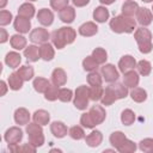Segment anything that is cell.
Instances as JSON below:
<instances>
[{
  "mask_svg": "<svg viewBox=\"0 0 153 153\" xmlns=\"http://www.w3.org/2000/svg\"><path fill=\"white\" fill-rule=\"evenodd\" d=\"M7 84H8V87L12 90V91H18L23 87V84H24V80L19 76V74L17 72H13L8 75L7 78Z\"/></svg>",
  "mask_w": 153,
  "mask_h": 153,
  "instance_id": "28",
  "label": "cell"
},
{
  "mask_svg": "<svg viewBox=\"0 0 153 153\" xmlns=\"http://www.w3.org/2000/svg\"><path fill=\"white\" fill-rule=\"evenodd\" d=\"M22 62V55L18 51H10L5 56V63L10 68H19V65Z\"/></svg>",
  "mask_w": 153,
  "mask_h": 153,
  "instance_id": "24",
  "label": "cell"
},
{
  "mask_svg": "<svg viewBox=\"0 0 153 153\" xmlns=\"http://www.w3.org/2000/svg\"><path fill=\"white\" fill-rule=\"evenodd\" d=\"M6 5H7V0H0V8L1 10H4Z\"/></svg>",
  "mask_w": 153,
  "mask_h": 153,
  "instance_id": "55",
  "label": "cell"
},
{
  "mask_svg": "<svg viewBox=\"0 0 153 153\" xmlns=\"http://www.w3.org/2000/svg\"><path fill=\"white\" fill-rule=\"evenodd\" d=\"M136 22L141 26H148L153 20V12L146 7H139L135 13Z\"/></svg>",
  "mask_w": 153,
  "mask_h": 153,
  "instance_id": "9",
  "label": "cell"
},
{
  "mask_svg": "<svg viewBox=\"0 0 153 153\" xmlns=\"http://www.w3.org/2000/svg\"><path fill=\"white\" fill-rule=\"evenodd\" d=\"M110 86L112 87V90L115 91L116 96H117V99H123L128 96V87L124 85V84H121V82H111Z\"/></svg>",
  "mask_w": 153,
  "mask_h": 153,
  "instance_id": "37",
  "label": "cell"
},
{
  "mask_svg": "<svg viewBox=\"0 0 153 153\" xmlns=\"http://www.w3.org/2000/svg\"><path fill=\"white\" fill-rule=\"evenodd\" d=\"M13 19V16L10 11H6V10H1L0 11V25L1 26H6L8 25Z\"/></svg>",
  "mask_w": 153,
  "mask_h": 153,
  "instance_id": "48",
  "label": "cell"
},
{
  "mask_svg": "<svg viewBox=\"0 0 153 153\" xmlns=\"http://www.w3.org/2000/svg\"><path fill=\"white\" fill-rule=\"evenodd\" d=\"M127 1H130V0H127Z\"/></svg>",
  "mask_w": 153,
  "mask_h": 153,
  "instance_id": "60",
  "label": "cell"
},
{
  "mask_svg": "<svg viewBox=\"0 0 153 153\" xmlns=\"http://www.w3.org/2000/svg\"><path fill=\"white\" fill-rule=\"evenodd\" d=\"M136 143L134 142V141H131V140H129V139H126L122 143H121V146L117 148V151L120 152V153H134L135 151H136Z\"/></svg>",
  "mask_w": 153,
  "mask_h": 153,
  "instance_id": "41",
  "label": "cell"
},
{
  "mask_svg": "<svg viewBox=\"0 0 153 153\" xmlns=\"http://www.w3.org/2000/svg\"><path fill=\"white\" fill-rule=\"evenodd\" d=\"M36 14V8L35 6L31 4V2H24L19 6L18 8V16H22L24 18H27V19H31L33 16Z\"/></svg>",
  "mask_w": 153,
  "mask_h": 153,
  "instance_id": "27",
  "label": "cell"
},
{
  "mask_svg": "<svg viewBox=\"0 0 153 153\" xmlns=\"http://www.w3.org/2000/svg\"><path fill=\"white\" fill-rule=\"evenodd\" d=\"M30 117H31L30 112L25 108H18L14 111V115H13L14 122L18 126H26L27 123H30Z\"/></svg>",
  "mask_w": 153,
  "mask_h": 153,
  "instance_id": "15",
  "label": "cell"
},
{
  "mask_svg": "<svg viewBox=\"0 0 153 153\" xmlns=\"http://www.w3.org/2000/svg\"><path fill=\"white\" fill-rule=\"evenodd\" d=\"M51 43L57 49H63L67 44H72L76 38V32L71 26H62L50 35Z\"/></svg>",
  "mask_w": 153,
  "mask_h": 153,
  "instance_id": "1",
  "label": "cell"
},
{
  "mask_svg": "<svg viewBox=\"0 0 153 153\" xmlns=\"http://www.w3.org/2000/svg\"><path fill=\"white\" fill-rule=\"evenodd\" d=\"M104 152H115V149H104Z\"/></svg>",
  "mask_w": 153,
  "mask_h": 153,
  "instance_id": "57",
  "label": "cell"
},
{
  "mask_svg": "<svg viewBox=\"0 0 153 153\" xmlns=\"http://www.w3.org/2000/svg\"><path fill=\"white\" fill-rule=\"evenodd\" d=\"M134 38L137 43L139 50L142 54H149L153 49V43H152V32L146 27V26H141L137 27L134 31Z\"/></svg>",
  "mask_w": 153,
  "mask_h": 153,
  "instance_id": "3",
  "label": "cell"
},
{
  "mask_svg": "<svg viewBox=\"0 0 153 153\" xmlns=\"http://www.w3.org/2000/svg\"><path fill=\"white\" fill-rule=\"evenodd\" d=\"M139 149L145 153H153V139L146 137L139 142Z\"/></svg>",
  "mask_w": 153,
  "mask_h": 153,
  "instance_id": "44",
  "label": "cell"
},
{
  "mask_svg": "<svg viewBox=\"0 0 153 153\" xmlns=\"http://www.w3.org/2000/svg\"><path fill=\"white\" fill-rule=\"evenodd\" d=\"M4 140L8 145H17L23 140V130L19 127H11L5 131Z\"/></svg>",
  "mask_w": 153,
  "mask_h": 153,
  "instance_id": "8",
  "label": "cell"
},
{
  "mask_svg": "<svg viewBox=\"0 0 153 153\" xmlns=\"http://www.w3.org/2000/svg\"><path fill=\"white\" fill-rule=\"evenodd\" d=\"M26 43H27V41H26V38L22 33H16V35L11 36V38H10V44H11V47L14 50H23V49H25L27 47Z\"/></svg>",
  "mask_w": 153,
  "mask_h": 153,
  "instance_id": "25",
  "label": "cell"
},
{
  "mask_svg": "<svg viewBox=\"0 0 153 153\" xmlns=\"http://www.w3.org/2000/svg\"><path fill=\"white\" fill-rule=\"evenodd\" d=\"M80 124L84 128H86V129H92V128L96 127V124H94V122H93V120H92V117L90 116L88 112L81 114V116H80Z\"/></svg>",
  "mask_w": 153,
  "mask_h": 153,
  "instance_id": "47",
  "label": "cell"
},
{
  "mask_svg": "<svg viewBox=\"0 0 153 153\" xmlns=\"http://www.w3.org/2000/svg\"><path fill=\"white\" fill-rule=\"evenodd\" d=\"M32 120H33V122H36V123H38L43 127V126H47L50 122V114L47 110L39 109V110H36L33 112Z\"/></svg>",
  "mask_w": 153,
  "mask_h": 153,
  "instance_id": "26",
  "label": "cell"
},
{
  "mask_svg": "<svg viewBox=\"0 0 153 153\" xmlns=\"http://www.w3.org/2000/svg\"><path fill=\"white\" fill-rule=\"evenodd\" d=\"M50 131L51 134L57 137V139H62L67 135L68 133V129H67V126L61 122V121H54L50 123Z\"/></svg>",
  "mask_w": 153,
  "mask_h": 153,
  "instance_id": "16",
  "label": "cell"
},
{
  "mask_svg": "<svg viewBox=\"0 0 153 153\" xmlns=\"http://www.w3.org/2000/svg\"><path fill=\"white\" fill-rule=\"evenodd\" d=\"M68 2L69 0H50V7L54 11H61L68 6Z\"/></svg>",
  "mask_w": 153,
  "mask_h": 153,
  "instance_id": "49",
  "label": "cell"
},
{
  "mask_svg": "<svg viewBox=\"0 0 153 153\" xmlns=\"http://www.w3.org/2000/svg\"><path fill=\"white\" fill-rule=\"evenodd\" d=\"M90 87L86 85H80L76 87L74 91V97H73V105L78 110H86L88 106V100H90Z\"/></svg>",
  "mask_w": 153,
  "mask_h": 153,
  "instance_id": "5",
  "label": "cell"
},
{
  "mask_svg": "<svg viewBox=\"0 0 153 153\" xmlns=\"http://www.w3.org/2000/svg\"><path fill=\"white\" fill-rule=\"evenodd\" d=\"M85 141L88 147H98L103 141V134L99 130H92L87 136H85Z\"/></svg>",
  "mask_w": 153,
  "mask_h": 153,
  "instance_id": "22",
  "label": "cell"
},
{
  "mask_svg": "<svg viewBox=\"0 0 153 153\" xmlns=\"http://www.w3.org/2000/svg\"><path fill=\"white\" fill-rule=\"evenodd\" d=\"M74 94H73V91L71 88H66V87H62L59 90V100L63 102V103H68L73 99Z\"/></svg>",
  "mask_w": 153,
  "mask_h": 153,
  "instance_id": "45",
  "label": "cell"
},
{
  "mask_svg": "<svg viewBox=\"0 0 153 153\" xmlns=\"http://www.w3.org/2000/svg\"><path fill=\"white\" fill-rule=\"evenodd\" d=\"M141 1H143V2H146V4H149V2H153V0H141Z\"/></svg>",
  "mask_w": 153,
  "mask_h": 153,
  "instance_id": "56",
  "label": "cell"
},
{
  "mask_svg": "<svg viewBox=\"0 0 153 153\" xmlns=\"http://www.w3.org/2000/svg\"><path fill=\"white\" fill-rule=\"evenodd\" d=\"M110 17L109 10L105 6H98L93 10V19L97 23H105Z\"/></svg>",
  "mask_w": 153,
  "mask_h": 153,
  "instance_id": "29",
  "label": "cell"
},
{
  "mask_svg": "<svg viewBox=\"0 0 153 153\" xmlns=\"http://www.w3.org/2000/svg\"><path fill=\"white\" fill-rule=\"evenodd\" d=\"M140 82V76L139 73L135 69H130L126 73H123V84L128 88H134L139 85Z\"/></svg>",
  "mask_w": 153,
  "mask_h": 153,
  "instance_id": "12",
  "label": "cell"
},
{
  "mask_svg": "<svg viewBox=\"0 0 153 153\" xmlns=\"http://www.w3.org/2000/svg\"><path fill=\"white\" fill-rule=\"evenodd\" d=\"M78 31L82 37H92L98 32V26L94 22H86L79 26Z\"/></svg>",
  "mask_w": 153,
  "mask_h": 153,
  "instance_id": "17",
  "label": "cell"
},
{
  "mask_svg": "<svg viewBox=\"0 0 153 153\" xmlns=\"http://www.w3.org/2000/svg\"><path fill=\"white\" fill-rule=\"evenodd\" d=\"M117 100V96L115 93V91L112 90V87L109 85L105 87L104 92H103V96L100 98V103L102 105H105V106H109L111 104H114L115 102Z\"/></svg>",
  "mask_w": 153,
  "mask_h": 153,
  "instance_id": "21",
  "label": "cell"
},
{
  "mask_svg": "<svg viewBox=\"0 0 153 153\" xmlns=\"http://www.w3.org/2000/svg\"><path fill=\"white\" fill-rule=\"evenodd\" d=\"M49 38H50V33L44 27H36V29H33L30 32V36H29V39L33 44H43V43L48 42Z\"/></svg>",
  "mask_w": 153,
  "mask_h": 153,
  "instance_id": "7",
  "label": "cell"
},
{
  "mask_svg": "<svg viewBox=\"0 0 153 153\" xmlns=\"http://www.w3.org/2000/svg\"><path fill=\"white\" fill-rule=\"evenodd\" d=\"M127 139V136H126V134L124 133H122V131H120V130H116V131H112L111 134H110V136H109V141H110V145L115 148V149H117L120 146H121V143Z\"/></svg>",
  "mask_w": 153,
  "mask_h": 153,
  "instance_id": "32",
  "label": "cell"
},
{
  "mask_svg": "<svg viewBox=\"0 0 153 153\" xmlns=\"http://www.w3.org/2000/svg\"><path fill=\"white\" fill-rule=\"evenodd\" d=\"M13 27L18 33H27L31 29V22L27 18H24L22 16H17L13 19Z\"/></svg>",
  "mask_w": 153,
  "mask_h": 153,
  "instance_id": "10",
  "label": "cell"
},
{
  "mask_svg": "<svg viewBox=\"0 0 153 153\" xmlns=\"http://www.w3.org/2000/svg\"><path fill=\"white\" fill-rule=\"evenodd\" d=\"M72 2L76 7H84L90 2V0H72Z\"/></svg>",
  "mask_w": 153,
  "mask_h": 153,
  "instance_id": "52",
  "label": "cell"
},
{
  "mask_svg": "<svg viewBox=\"0 0 153 153\" xmlns=\"http://www.w3.org/2000/svg\"><path fill=\"white\" fill-rule=\"evenodd\" d=\"M24 56L26 57V60L29 62H36L41 59V54H39V48L35 44H30L24 49Z\"/></svg>",
  "mask_w": 153,
  "mask_h": 153,
  "instance_id": "23",
  "label": "cell"
},
{
  "mask_svg": "<svg viewBox=\"0 0 153 153\" xmlns=\"http://www.w3.org/2000/svg\"><path fill=\"white\" fill-rule=\"evenodd\" d=\"M26 1H29V2H32V1H37V0H26Z\"/></svg>",
  "mask_w": 153,
  "mask_h": 153,
  "instance_id": "58",
  "label": "cell"
},
{
  "mask_svg": "<svg viewBox=\"0 0 153 153\" xmlns=\"http://www.w3.org/2000/svg\"><path fill=\"white\" fill-rule=\"evenodd\" d=\"M88 92H90V99L93 102H97V100H100L103 92H104V88L102 86H90Z\"/></svg>",
  "mask_w": 153,
  "mask_h": 153,
  "instance_id": "46",
  "label": "cell"
},
{
  "mask_svg": "<svg viewBox=\"0 0 153 153\" xmlns=\"http://www.w3.org/2000/svg\"><path fill=\"white\" fill-rule=\"evenodd\" d=\"M136 69H137V73L142 76H147L151 74L152 72V65L149 61L147 60H140L137 63H136Z\"/></svg>",
  "mask_w": 153,
  "mask_h": 153,
  "instance_id": "36",
  "label": "cell"
},
{
  "mask_svg": "<svg viewBox=\"0 0 153 153\" xmlns=\"http://www.w3.org/2000/svg\"><path fill=\"white\" fill-rule=\"evenodd\" d=\"M68 135L73 140H82L85 139V130L82 126H73L68 129Z\"/></svg>",
  "mask_w": 153,
  "mask_h": 153,
  "instance_id": "39",
  "label": "cell"
},
{
  "mask_svg": "<svg viewBox=\"0 0 153 153\" xmlns=\"http://www.w3.org/2000/svg\"><path fill=\"white\" fill-rule=\"evenodd\" d=\"M129 94H130V98L135 103H143L147 99V91L145 88H141V87H137V86L131 88Z\"/></svg>",
  "mask_w": 153,
  "mask_h": 153,
  "instance_id": "31",
  "label": "cell"
},
{
  "mask_svg": "<svg viewBox=\"0 0 153 153\" xmlns=\"http://www.w3.org/2000/svg\"><path fill=\"white\" fill-rule=\"evenodd\" d=\"M136 63L137 62L134 59V56H131V55H124L118 61V69H120V72L126 73V72H128L130 69H134L136 67Z\"/></svg>",
  "mask_w": 153,
  "mask_h": 153,
  "instance_id": "13",
  "label": "cell"
},
{
  "mask_svg": "<svg viewBox=\"0 0 153 153\" xmlns=\"http://www.w3.org/2000/svg\"><path fill=\"white\" fill-rule=\"evenodd\" d=\"M98 66H99V65H98V63H97V61L92 57V55L86 56V57L82 60V68H84L85 71H87V72L97 71Z\"/></svg>",
  "mask_w": 153,
  "mask_h": 153,
  "instance_id": "43",
  "label": "cell"
},
{
  "mask_svg": "<svg viewBox=\"0 0 153 153\" xmlns=\"http://www.w3.org/2000/svg\"><path fill=\"white\" fill-rule=\"evenodd\" d=\"M88 114H90V116L92 117V120H93V122H94L96 126L102 124V123L105 121V118H106L105 109H104L102 105H93V106L90 109Z\"/></svg>",
  "mask_w": 153,
  "mask_h": 153,
  "instance_id": "11",
  "label": "cell"
},
{
  "mask_svg": "<svg viewBox=\"0 0 153 153\" xmlns=\"http://www.w3.org/2000/svg\"><path fill=\"white\" fill-rule=\"evenodd\" d=\"M17 73L19 74V76L24 80V81H29L33 78V74H35V71L31 66H27V65H24L22 67H19L17 69Z\"/></svg>",
  "mask_w": 153,
  "mask_h": 153,
  "instance_id": "35",
  "label": "cell"
},
{
  "mask_svg": "<svg viewBox=\"0 0 153 153\" xmlns=\"http://www.w3.org/2000/svg\"><path fill=\"white\" fill-rule=\"evenodd\" d=\"M39 54H41V59L44 61H51L55 56V49L53 47L51 43L45 42L43 44L39 45Z\"/></svg>",
  "mask_w": 153,
  "mask_h": 153,
  "instance_id": "19",
  "label": "cell"
},
{
  "mask_svg": "<svg viewBox=\"0 0 153 153\" xmlns=\"http://www.w3.org/2000/svg\"><path fill=\"white\" fill-rule=\"evenodd\" d=\"M87 84L90 86H102V84H103L102 73H98L97 71L88 72V74H87Z\"/></svg>",
  "mask_w": 153,
  "mask_h": 153,
  "instance_id": "38",
  "label": "cell"
},
{
  "mask_svg": "<svg viewBox=\"0 0 153 153\" xmlns=\"http://www.w3.org/2000/svg\"><path fill=\"white\" fill-rule=\"evenodd\" d=\"M139 8V5L137 2L130 0V1H126L123 5H122V14L123 16H128V17H133L136 11Z\"/></svg>",
  "mask_w": 153,
  "mask_h": 153,
  "instance_id": "33",
  "label": "cell"
},
{
  "mask_svg": "<svg viewBox=\"0 0 153 153\" xmlns=\"http://www.w3.org/2000/svg\"><path fill=\"white\" fill-rule=\"evenodd\" d=\"M116 0H99V2L102 4V5H104V6H106V5H111V4H114Z\"/></svg>",
  "mask_w": 153,
  "mask_h": 153,
  "instance_id": "54",
  "label": "cell"
},
{
  "mask_svg": "<svg viewBox=\"0 0 153 153\" xmlns=\"http://www.w3.org/2000/svg\"><path fill=\"white\" fill-rule=\"evenodd\" d=\"M110 29L116 33H131L136 30V20L128 16H116L109 22Z\"/></svg>",
  "mask_w": 153,
  "mask_h": 153,
  "instance_id": "2",
  "label": "cell"
},
{
  "mask_svg": "<svg viewBox=\"0 0 153 153\" xmlns=\"http://www.w3.org/2000/svg\"><path fill=\"white\" fill-rule=\"evenodd\" d=\"M36 149H37V147L36 146H33L32 143H30V142H27V143H24L23 146H20V148H19V152H25V153H29V152H36Z\"/></svg>",
  "mask_w": 153,
  "mask_h": 153,
  "instance_id": "50",
  "label": "cell"
},
{
  "mask_svg": "<svg viewBox=\"0 0 153 153\" xmlns=\"http://www.w3.org/2000/svg\"><path fill=\"white\" fill-rule=\"evenodd\" d=\"M37 20L43 26H50L54 22V13L51 10L48 8H41L37 12Z\"/></svg>",
  "mask_w": 153,
  "mask_h": 153,
  "instance_id": "14",
  "label": "cell"
},
{
  "mask_svg": "<svg viewBox=\"0 0 153 153\" xmlns=\"http://www.w3.org/2000/svg\"><path fill=\"white\" fill-rule=\"evenodd\" d=\"M32 86H33V88H35L36 92L44 94V92L47 91V88L50 86V81L48 79L43 78V76H36L33 79V81H32Z\"/></svg>",
  "mask_w": 153,
  "mask_h": 153,
  "instance_id": "30",
  "label": "cell"
},
{
  "mask_svg": "<svg viewBox=\"0 0 153 153\" xmlns=\"http://www.w3.org/2000/svg\"><path fill=\"white\" fill-rule=\"evenodd\" d=\"M59 90H60L59 86H56L54 84H50V86L44 92V98L49 102H55L56 99H59Z\"/></svg>",
  "mask_w": 153,
  "mask_h": 153,
  "instance_id": "42",
  "label": "cell"
},
{
  "mask_svg": "<svg viewBox=\"0 0 153 153\" xmlns=\"http://www.w3.org/2000/svg\"><path fill=\"white\" fill-rule=\"evenodd\" d=\"M26 134L29 137V142L32 143L36 147H41L44 143V134H43V129L42 126L32 122V123H27L26 124Z\"/></svg>",
  "mask_w": 153,
  "mask_h": 153,
  "instance_id": "4",
  "label": "cell"
},
{
  "mask_svg": "<svg viewBox=\"0 0 153 153\" xmlns=\"http://www.w3.org/2000/svg\"><path fill=\"white\" fill-rule=\"evenodd\" d=\"M135 121V112L131 109H124L121 112V122L124 126H131Z\"/></svg>",
  "mask_w": 153,
  "mask_h": 153,
  "instance_id": "40",
  "label": "cell"
},
{
  "mask_svg": "<svg viewBox=\"0 0 153 153\" xmlns=\"http://www.w3.org/2000/svg\"><path fill=\"white\" fill-rule=\"evenodd\" d=\"M7 39H8V33H7V31H6L4 27H1V29H0V43H5V42H7Z\"/></svg>",
  "mask_w": 153,
  "mask_h": 153,
  "instance_id": "51",
  "label": "cell"
},
{
  "mask_svg": "<svg viewBox=\"0 0 153 153\" xmlns=\"http://www.w3.org/2000/svg\"><path fill=\"white\" fill-rule=\"evenodd\" d=\"M100 73L103 79L109 84L117 81V79L120 78V73L112 63H104L103 67L100 68Z\"/></svg>",
  "mask_w": 153,
  "mask_h": 153,
  "instance_id": "6",
  "label": "cell"
},
{
  "mask_svg": "<svg viewBox=\"0 0 153 153\" xmlns=\"http://www.w3.org/2000/svg\"><path fill=\"white\" fill-rule=\"evenodd\" d=\"M51 82L56 86H63L67 82V73L62 68H55L51 73Z\"/></svg>",
  "mask_w": 153,
  "mask_h": 153,
  "instance_id": "20",
  "label": "cell"
},
{
  "mask_svg": "<svg viewBox=\"0 0 153 153\" xmlns=\"http://www.w3.org/2000/svg\"><path fill=\"white\" fill-rule=\"evenodd\" d=\"M59 18L61 19V22L66 23V24H71L74 22L75 19V8L73 6H67L65 8H62L61 11H59Z\"/></svg>",
  "mask_w": 153,
  "mask_h": 153,
  "instance_id": "18",
  "label": "cell"
},
{
  "mask_svg": "<svg viewBox=\"0 0 153 153\" xmlns=\"http://www.w3.org/2000/svg\"><path fill=\"white\" fill-rule=\"evenodd\" d=\"M152 12H153V7H152Z\"/></svg>",
  "mask_w": 153,
  "mask_h": 153,
  "instance_id": "59",
  "label": "cell"
},
{
  "mask_svg": "<svg viewBox=\"0 0 153 153\" xmlns=\"http://www.w3.org/2000/svg\"><path fill=\"white\" fill-rule=\"evenodd\" d=\"M91 55L97 61L98 65H104L106 62V60H108V53H106V50L104 48H100V47L93 49Z\"/></svg>",
  "mask_w": 153,
  "mask_h": 153,
  "instance_id": "34",
  "label": "cell"
},
{
  "mask_svg": "<svg viewBox=\"0 0 153 153\" xmlns=\"http://www.w3.org/2000/svg\"><path fill=\"white\" fill-rule=\"evenodd\" d=\"M0 87H1L0 96H5V94H6V92H7V90L10 88V87H8V84H6V81L1 80V81H0Z\"/></svg>",
  "mask_w": 153,
  "mask_h": 153,
  "instance_id": "53",
  "label": "cell"
}]
</instances>
